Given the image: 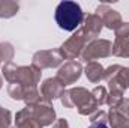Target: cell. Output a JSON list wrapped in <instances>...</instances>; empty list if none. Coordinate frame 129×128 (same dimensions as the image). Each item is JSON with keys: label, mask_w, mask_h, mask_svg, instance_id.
I'll list each match as a JSON object with an SVG mask.
<instances>
[{"label": "cell", "mask_w": 129, "mask_h": 128, "mask_svg": "<svg viewBox=\"0 0 129 128\" xmlns=\"http://www.w3.org/2000/svg\"><path fill=\"white\" fill-rule=\"evenodd\" d=\"M87 128H108V125L105 124V122H101V121H96V122H93V124H90Z\"/></svg>", "instance_id": "2"}, {"label": "cell", "mask_w": 129, "mask_h": 128, "mask_svg": "<svg viewBox=\"0 0 129 128\" xmlns=\"http://www.w3.org/2000/svg\"><path fill=\"white\" fill-rule=\"evenodd\" d=\"M54 18H56L59 29H62L64 32H72L83 23L84 12L77 2L64 0L57 5Z\"/></svg>", "instance_id": "1"}]
</instances>
